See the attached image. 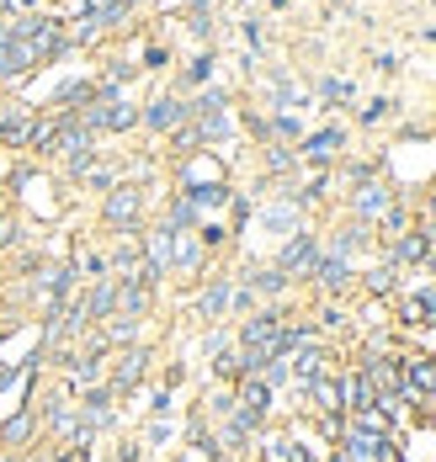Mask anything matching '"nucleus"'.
<instances>
[{
	"instance_id": "6e6552de",
	"label": "nucleus",
	"mask_w": 436,
	"mask_h": 462,
	"mask_svg": "<svg viewBox=\"0 0 436 462\" xmlns=\"http://www.w3.org/2000/svg\"><path fill=\"white\" fill-rule=\"evenodd\" d=\"M388 202H394V191L373 176V181L357 186V197H351V218H357V224H378V218L388 213Z\"/></svg>"
},
{
	"instance_id": "4be33fe9",
	"label": "nucleus",
	"mask_w": 436,
	"mask_h": 462,
	"mask_svg": "<svg viewBox=\"0 0 436 462\" xmlns=\"http://www.w3.org/2000/svg\"><path fill=\"white\" fill-rule=\"evenodd\" d=\"M351 430H367V436H394V415H384L378 404H367V410H357V415H346Z\"/></svg>"
},
{
	"instance_id": "72a5a7b5",
	"label": "nucleus",
	"mask_w": 436,
	"mask_h": 462,
	"mask_svg": "<svg viewBox=\"0 0 436 462\" xmlns=\"http://www.w3.org/2000/svg\"><path fill=\"white\" fill-rule=\"evenodd\" d=\"M272 134H277V139H298V134H303V128H298V117H288V112H283V117H277V123H272Z\"/></svg>"
},
{
	"instance_id": "5701e85b",
	"label": "nucleus",
	"mask_w": 436,
	"mask_h": 462,
	"mask_svg": "<svg viewBox=\"0 0 436 462\" xmlns=\"http://www.w3.org/2000/svg\"><path fill=\"white\" fill-rule=\"evenodd\" d=\"M53 139H59V117H32V134H27V149L32 154H53Z\"/></svg>"
},
{
	"instance_id": "0eeeda50",
	"label": "nucleus",
	"mask_w": 436,
	"mask_h": 462,
	"mask_svg": "<svg viewBox=\"0 0 436 462\" xmlns=\"http://www.w3.org/2000/svg\"><path fill=\"white\" fill-rule=\"evenodd\" d=\"M229 292H235V282L229 277H208L202 282V292H197V319L202 324H224L229 319Z\"/></svg>"
},
{
	"instance_id": "7ed1b4c3",
	"label": "nucleus",
	"mask_w": 436,
	"mask_h": 462,
	"mask_svg": "<svg viewBox=\"0 0 436 462\" xmlns=\"http://www.w3.org/2000/svg\"><path fill=\"white\" fill-rule=\"evenodd\" d=\"M399 377H404V399L410 404H431L436 399V351H399Z\"/></svg>"
},
{
	"instance_id": "e433bc0d",
	"label": "nucleus",
	"mask_w": 436,
	"mask_h": 462,
	"mask_svg": "<svg viewBox=\"0 0 436 462\" xmlns=\"http://www.w3.org/2000/svg\"><path fill=\"white\" fill-rule=\"evenodd\" d=\"M272 5H277V11H283V5H288V0H272Z\"/></svg>"
},
{
	"instance_id": "412c9836",
	"label": "nucleus",
	"mask_w": 436,
	"mask_h": 462,
	"mask_svg": "<svg viewBox=\"0 0 436 462\" xmlns=\"http://www.w3.org/2000/svg\"><path fill=\"white\" fill-rule=\"evenodd\" d=\"M165 229H202V213H197V202L187 191H176L165 202Z\"/></svg>"
},
{
	"instance_id": "393cba45",
	"label": "nucleus",
	"mask_w": 436,
	"mask_h": 462,
	"mask_svg": "<svg viewBox=\"0 0 436 462\" xmlns=\"http://www.w3.org/2000/svg\"><path fill=\"white\" fill-rule=\"evenodd\" d=\"M255 377H261V383H266V388L277 393V388H288V383H292V362H288V356H272V362L255 372Z\"/></svg>"
},
{
	"instance_id": "dca6fc26",
	"label": "nucleus",
	"mask_w": 436,
	"mask_h": 462,
	"mask_svg": "<svg viewBox=\"0 0 436 462\" xmlns=\"http://www.w3.org/2000/svg\"><path fill=\"white\" fill-rule=\"evenodd\" d=\"M32 69H38V59H32L27 43H0V86H16V80H27Z\"/></svg>"
},
{
	"instance_id": "1a4fd4ad",
	"label": "nucleus",
	"mask_w": 436,
	"mask_h": 462,
	"mask_svg": "<svg viewBox=\"0 0 436 462\" xmlns=\"http://www.w3.org/2000/svg\"><path fill=\"white\" fill-rule=\"evenodd\" d=\"M288 362H292V383H298V388H303V383H314V377H325V372H336V367H330V346H325V340L298 346Z\"/></svg>"
},
{
	"instance_id": "f8f14e48",
	"label": "nucleus",
	"mask_w": 436,
	"mask_h": 462,
	"mask_svg": "<svg viewBox=\"0 0 436 462\" xmlns=\"http://www.w3.org/2000/svg\"><path fill=\"white\" fill-rule=\"evenodd\" d=\"M336 377H340V404H346V415H357V410L378 404V388L367 383V372H362V367H346V372H336Z\"/></svg>"
},
{
	"instance_id": "7c9ffc66",
	"label": "nucleus",
	"mask_w": 436,
	"mask_h": 462,
	"mask_svg": "<svg viewBox=\"0 0 436 462\" xmlns=\"http://www.w3.org/2000/svg\"><path fill=\"white\" fill-rule=\"evenodd\" d=\"M11 245H22V224L11 213H0V250H11Z\"/></svg>"
},
{
	"instance_id": "bb28decb",
	"label": "nucleus",
	"mask_w": 436,
	"mask_h": 462,
	"mask_svg": "<svg viewBox=\"0 0 436 462\" xmlns=\"http://www.w3.org/2000/svg\"><path fill=\"white\" fill-rule=\"evenodd\" d=\"M213 75V53H197L192 64H187V75H181V91H192V86H202Z\"/></svg>"
},
{
	"instance_id": "39448f33",
	"label": "nucleus",
	"mask_w": 436,
	"mask_h": 462,
	"mask_svg": "<svg viewBox=\"0 0 436 462\" xmlns=\"http://www.w3.org/2000/svg\"><path fill=\"white\" fill-rule=\"evenodd\" d=\"M181 123H192V106H187V96L181 91L154 96L149 106H139V128H149V134H176Z\"/></svg>"
},
{
	"instance_id": "473e14b6",
	"label": "nucleus",
	"mask_w": 436,
	"mask_h": 462,
	"mask_svg": "<svg viewBox=\"0 0 436 462\" xmlns=\"http://www.w3.org/2000/svg\"><path fill=\"white\" fill-rule=\"evenodd\" d=\"M160 441H171V425H165V420H149L144 425V447H160Z\"/></svg>"
},
{
	"instance_id": "6ab92c4d",
	"label": "nucleus",
	"mask_w": 436,
	"mask_h": 462,
	"mask_svg": "<svg viewBox=\"0 0 436 462\" xmlns=\"http://www.w3.org/2000/svg\"><path fill=\"white\" fill-rule=\"evenodd\" d=\"M399 277H404V272L384 255L378 266H367V272H362V292H367V298H394V292H399Z\"/></svg>"
},
{
	"instance_id": "2f4dec72",
	"label": "nucleus",
	"mask_w": 436,
	"mask_h": 462,
	"mask_svg": "<svg viewBox=\"0 0 436 462\" xmlns=\"http://www.w3.org/2000/svg\"><path fill=\"white\" fill-rule=\"evenodd\" d=\"M320 96L325 101H351V86L346 80H320Z\"/></svg>"
},
{
	"instance_id": "f3484780",
	"label": "nucleus",
	"mask_w": 436,
	"mask_h": 462,
	"mask_svg": "<svg viewBox=\"0 0 436 462\" xmlns=\"http://www.w3.org/2000/svg\"><path fill=\"white\" fill-rule=\"evenodd\" d=\"M367 245H373V224H357V218H351V224H340V229L330 234L325 250H330V255H346V261H357V250H367Z\"/></svg>"
},
{
	"instance_id": "b1692460",
	"label": "nucleus",
	"mask_w": 436,
	"mask_h": 462,
	"mask_svg": "<svg viewBox=\"0 0 436 462\" xmlns=\"http://www.w3.org/2000/svg\"><path fill=\"white\" fill-rule=\"evenodd\" d=\"M208 362H213V377H218V383H240V377H245L240 346H224V351H218V356H208Z\"/></svg>"
},
{
	"instance_id": "2eb2a0df",
	"label": "nucleus",
	"mask_w": 436,
	"mask_h": 462,
	"mask_svg": "<svg viewBox=\"0 0 436 462\" xmlns=\"http://www.w3.org/2000/svg\"><path fill=\"white\" fill-rule=\"evenodd\" d=\"M272 399H277V393H272L261 377H240V383H235V404H240L250 420H261V425H266V415H272Z\"/></svg>"
},
{
	"instance_id": "423d86ee",
	"label": "nucleus",
	"mask_w": 436,
	"mask_h": 462,
	"mask_svg": "<svg viewBox=\"0 0 436 462\" xmlns=\"http://www.w3.org/2000/svg\"><path fill=\"white\" fill-rule=\"evenodd\" d=\"M351 277H357V266H351L346 255H330V250H320V261H314V272H309V282H314L320 298H340V292H351Z\"/></svg>"
},
{
	"instance_id": "4468645a",
	"label": "nucleus",
	"mask_w": 436,
	"mask_h": 462,
	"mask_svg": "<svg viewBox=\"0 0 436 462\" xmlns=\"http://www.w3.org/2000/svg\"><path fill=\"white\" fill-rule=\"evenodd\" d=\"M340 149H346V128H336V123H330V128H320V134H309V139H303L298 160H309V165H330Z\"/></svg>"
},
{
	"instance_id": "9d476101",
	"label": "nucleus",
	"mask_w": 436,
	"mask_h": 462,
	"mask_svg": "<svg viewBox=\"0 0 436 462\" xmlns=\"http://www.w3.org/2000/svg\"><path fill=\"white\" fill-rule=\"evenodd\" d=\"M117 292H123V287H117V277L91 282V292L80 298V309H86V324H91V329H97V324H107L112 314H117Z\"/></svg>"
},
{
	"instance_id": "c9c22d12",
	"label": "nucleus",
	"mask_w": 436,
	"mask_h": 462,
	"mask_svg": "<svg viewBox=\"0 0 436 462\" xmlns=\"http://www.w3.org/2000/svg\"><path fill=\"white\" fill-rule=\"evenodd\" d=\"M5 462H22V452H11V457H5Z\"/></svg>"
},
{
	"instance_id": "ddd939ff",
	"label": "nucleus",
	"mask_w": 436,
	"mask_h": 462,
	"mask_svg": "<svg viewBox=\"0 0 436 462\" xmlns=\"http://www.w3.org/2000/svg\"><path fill=\"white\" fill-rule=\"evenodd\" d=\"M38 430H43V425H38V410H32V404H22L16 415L0 425V452H22Z\"/></svg>"
},
{
	"instance_id": "20e7f679",
	"label": "nucleus",
	"mask_w": 436,
	"mask_h": 462,
	"mask_svg": "<svg viewBox=\"0 0 436 462\" xmlns=\"http://www.w3.org/2000/svg\"><path fill=\"white\" fill-rule=\"evenodd\" d=\"M149 362H154V356H149V346H123V351L107 362V383H112V393H117V399H128V393L144 383Z\"/></svg>"
},
{
	"instance_id": "a878e982",
	"label": "nucleus",
	"mask_w": 436,
	"mask_h": 462,
	"mask_svg": "<svg viewBox=\"0 0 436 462\" xmlns=\"http://www.w3.org/2000/svg\"><path fill=\"white\" fill-rule=\"evenodd\" d=\"M388 112H394V101H388V96H373L367 106H357V123H362V128H373V123H384Z\"/></svg>"
},
{
	"instance_id": "cd10ccee",
	"label": "nucleus",
	"mask_w": 436,
	"mask_h": 462,
	"mask_svg": "<svg viewBox=\"0 0 436 462\" xmlns=\"http://www.w3.org/2000/svg\"><path fill=\"white\" fill-rule=\"evenodd\" d=\"M346 324H351V314H346L340 303H325V309H320V319H314V329H320V335H330V329H346Z\"/></svg>"
},
{
	"instance_id": "f704fd0d",
	"label": "nucleus",
	"mask_w": 436,
	"mask_h": 462,
	"mask_svg": "<svg viewBox=\"0 0 436 462\" xmlns=\"http://www.w3.org/2000/svg\"><path fill=\"white\" fill-rule=\"evenodd\" d=\"M117 462H144V441H123L117 447Z\"/></svg>"
},
{
	"instance_id": "4c0bfd02",
	"label": "nucleus",
	"mask_w": 436,
	"mask_h": 462,
	"mask_svg": "<svg viewBox=\"0 0 436 462\" xmlns=\"http://www.w3.org/2000/svg\"><path fill=\"white\" fill-rule=\"evenodd\" d=\"M128 5H144V0H128Z\"/></svg>"
},
{
	"instance_id": "f257e3e1",
	"label": "nucleus",
	"mask_w": 436,
	"mask_h": 462,
	"mask_svg": "<svg viewBox=\"0 0 436 462\" xmlns=\"http://www.w3.org/2000/svg\"><path fill=\"white\" fill-rule=\"evenodd\" d=\"M139 218H144V186L117 181L112 191H101V224L117 234H139Z\"/></svg>"
},
{
	"instance_id": "c756f323",
	"label": "nucleus",
	"mask_w": 436,
	"mask_h": 462,
	"mask_svg": "<svg viewBox=\"0 0 436 462\" xmlns=\"http://www.w3.org/2000/svg\"><path fill=\"white\" fill-rule=\"evenodd\" d=\"M171 410H176V399H171V388H154V393H149V415H154V420H165Z\"/></svg>"
},
{
	"instance_id": "a211bd4d",
	"label": "nucleus",
	"mask_w": 436,
	"mask_h": 462,
	"mask_svg": "<svg viewBox=\"0 0 436 462\" xmlns=\"http://www.w3.org/2000/svg\"><path fill=\"white\" fill-rule=\"evenodd\" d=\"M245 287H250L255 298H288L292 277L277 272V266H250V272H245Z\"/></svg>"
},
{
	"instance_id": "9b49d317",
	"label": "nucleus",
	"mask_w": 436,
	"mask_h": 462,
	"mask_svg": "<svg viewBox=\"0 0 436 462\" xmlns=\"http://www.w3.org/2000/svg\"><path fill=\"white\" fill-rule=\"evenodd\" d=\"M303 399H309V415H346V404H340V377H336V372H325V377L303 383Z\"/></svg>"
},
{
	"instance_id": "aec40b11",
	"label": "nucleus",
	"mask_w": 436,
	"mask_h": 462,
	"mask_svg": "<svg viewBox=\"0 0 436 462\" xmlns=\"http://www.w3.org/2000/svg\"><path fill=\"white\" fill-rule=\"evenodd\" d=\"M255 447H261V462H314V452L292 436H261Z\"/></svg>"
},
{
	"instance_id": "c85d7f7f",
	"label": "nucleus",
	"mask_w": 436,
	"mask_h": 462,
	"mask_svg": "<svg viewBox=\"0 0 436 462\" xmlns=\"http://www.w3.org/2000/svg\"><path fill=\"white\" fill-rule=\"evenodd\" d=\"M266 165H272V171H292V165H298V149H288V143H266Z\"/></svg>"
},
{
	"instance_id": "f03ea898",
	"label": "nucleus",
	"mask_w": 436,
	"mask_h": 462,
	"mask_svg": "<svg viewBox=\"0 0 436 462\" xmlns=\"http://www.w3.org/2000/svg\"><path fill=\"white\" fill-rule=\"evenodd\" d=\"M320 250H325V239L314 229H292L283 245H277V272H288L292 282H309V272H314V261H320Z\"/></svg>"
}]
</instances>
